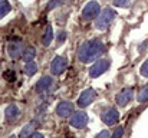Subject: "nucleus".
<instances>
[{
    "label": "nucleus",
    "instance_id": "13",
    "mask_svg": "<svg viewBox=\"0 0 148 138\" xmlns=\"http://www.w3.org/2000/svg\"><path fill=\"white\" fill-rule=\"evenodd\" d=\"M4 118H6V121H9V122H14V121L19 118V108H17L14 104L9 105V106L6 108V111H4Z\"/></svg>",
    "mask_w": 148,
    "mask_h": 138
},
{
    "label": "nucleus",
    "instance_id": "21",
    "mask_svg": "<svg viewBox=\"0 0 148 138\" xmlns=\"http://www.w3.org/2000/svg\"><path fill=\"white\" fill-rule=\"evenodd\" d=\"M124 135V128L122 127H118L115 131H114V134L111 135V138H122Z\"/></svg>",
    "mask_w": 148,
    "mask_h": 138
},
{
    "label": "nucleus",
    "instance_id": "25",
    "mask_svg": "<svg viewBox=\"0 0 148 138\" xmlns=\"http://www.w3.org/2000/svg\"><path fill=\"white\" fill-rule=\"evenodd\" d=\"M65 39H66V33H65V32H60L59 36H58V42H59V43H63Z\"/></svg>",
    "mask_w": 148,
    "mask_h": 138
},
{
    "label": "nucleus",
    "instance_id": "3",
    "mask_svg": "<svg viewBox=\"0 0 148 138\" xmlns=\"http://www.w3.org/2000/svg\"><path fill=\"white\" fill-rule=\"evenodd\" d=\"M109 66H111V60H109V59H99V60H97V62L91 66V69H89V76H91V78H98V76H101L102 73H105V72L108 71Z\"/></svg>",
    "mask_w": 148,
    "mask_h": 138
},
{
    "label": "nucleus",
    "instance_id": "18",
    "mask_svg": "<svg viewBox=\"0 0 148 138\" xmlns=\"http://www.w3.org/2000/svg\"><path fill=\"white\" fill-rule=\"evenodd\" d=\"M9 12H10V4H9V1H7V0H1V1H0V19L4 17Z\"/></svg>",
    "mask_w": 148,
    "mask_h": 138
},
{
    "label": "nucleus",
    "instance_id": "20",
    "mask_svg": "<svg viewBox=\"0 0 148 138\" xmlns=\"http://www.w3.org/2000/svg\"><path fill=\"white\" fill-rule=\"evenodd\" d=\"M63 3H65V0H50L49 3H48V6H46V9L48 10H53V9L62 6Z\"/></svg>",
    "mask_w": 148,
    "mask_h": 138
},
{
    "label": "nucleus",
    "instance_id": "7",
    "mask_svg": "<svg viewBox=\"0 0 148 138\" xmlns=\"http://www.w3.org/2000/svg\"><path fill=\"white\" fill-rule=\"evenodd\" d=\"M101 118H102L103 124H106V125H115L118 122V119H119V112L115 108H106L102 112Z\"/></svg>",
    "mask_w": 148,
    "mask_h": 138
},
{
    "label": "nucleus",
    "instance_id": "22",
    "mask_svg": "<svg viewBox=\"0 0 148 138\" xmlns=\"http://www.w3.org/2000/svg\"><path fill=\"white\" fill-rule=\"evenodd\" d=\"M140 72H141V75L143 76H145V78H148V59L141 65V69H140Z\"/></svg>",
    "mask_w": 148,
    "mask_h": 138
},
{
    "label": "nucleus",
    "instance_id": "28",
    "mask_svg": "<svg viewBox=\"0 0 148 138\" xmlns=\"http://www.w3.org/2000/svg\"><path fill=\"white\" fill-rule=\"evenodd\" d=\"M9 138H17V137H16V135H10Z\"/></svg>",
    "mask_w": 148,
    "mask_h": 138
},
{
    "label": "nucleus",
    "instance_id": "12",
    "mask_svg": "<svg viewBox=\"0 0 148 138\" xmlns=\"http://www.w3.org/2000/svg\"><path fill=\"white\" fill-rule=\"evenodd\" d=\"M52 87H53V79L50 76H42L40 81L36 84V92H39V93L49 92Z\"/></svg>",
    "mask_w": 148,
    "mask_h": 138
},
{
    "label": "nucleus",
    "instance_id": "27",
    "mask_svg": "<svg viewBox=\"0 0 148 138\" xmlns=\"http://www.w3.org/2000/svg\"><path fill=\"white\" fill-rule=\"evenodd\" d=\"M29 138H45V137H43L42 134H36V133H35L33 135H30V137H29Z\"/></svg>",
    "mask_w": 148,
    "mask_h": 138
},
{
    "label": "nucleus",
    "instance_id": "23",
    "mask_svg": "<svg viewBox=\"0 0 148 138\" xmlns=\"http://www.w3.org/2000/svg\"><path fill=\"white\" fill-rule=\"evenodd\" d=\"M112 3L116 6V7H127L130 0H112Z\"/></svg>",
    "mask_w": 148,
    "mask_h": 138
},
{
    "label": "nucleus",
    "instance_id": "9",
    "mask_svg": "<svg viewBox=\"0 0 148 138\" xmlns=\"http://www.w3.org/2000/svg\"><path fill=\"white\" fill-rule=\"evenodd\" d=\"M73 109H75V106H73L72 102H69V101H62V102H59L58 106H56V114H58L60 118H68L69 115L73 114Z\"/></svg>",
    "mask_w": 148,
    "mask_h": 138
},
{
    "label": "nucleus",
    "instance_id": "8",
    "mask_svg": "<svg viewBox=\"0 0 148 138\" xmlns=\"http://www.w3.org/2000/svg\"><path fill=\"white\" fill-rule=\"evenodd\" d=\"M88 119H89V118H88V114H86V112L78 111V112H75V114L72 115V118H71V125L75 127V128H78V130H81V128L86 127Z\"/></svg>",
    "mask_w": 148,
    "mask_h": 138
},
{
    "label": "nucleus",
    "instance_id": "2",
    "mask_svg": "<svg viewBox=\"0 0 148 138\" xmlns=\"http://www.w3.org/2000/svg\"><path fill=\"white\" fill-rule=\"evenodd\" d=\"M115 16H116V13H115L112 9L106 7L105 10H102L98 14V19L95 20V27H97L98 30H105V29L112 23V20L115 19Z\"/></svg>",
    "mask_w": 148,
    "mask_h": 138
},
{
    "label": "nucleus",
    "instance_id": "19",
    "mask_svg": "<svg viewBox=\"0 0 148 138\" xmlns=\"http://www.w3.org/2000/svg\"><path fill=\"white\" fill-rule=\"evenodd\" d=\"M148 101V84L144 87V88H141V91L138 92V102H147Z\"/></svg>",
    "mask_w": 148,
    "mask_h": 138
},
{
    "label": "nucleus",
    "instance_id": "24",
    "mask_svg": "<svg viewBox=\"0 0 148 138\" xmlns=\"http://www.w3.org/2000/svg\"><path fill=\"white\" fill-rule=\"evenodd\" d=\"M95 138H111V135H109V133H108L106 130H103V131H101Z\"/></svg>",
    "mask_w": 148,
    "mask_h": 138
},
{
    "label": "nucleus",
    "instance_id": "11",
    "mask_svg": "<svg viewBox=\"0 0 148 138\" xmlns=\"http://www.w3.org/2000/svg\"><path fill=\"white\" fill-rule=\"evenodd\" d=\"M23 50H25V46L20 41H14V42H10L7 46V52H9V56L12 59H16V58H20L23 55Z\"/></svg>",
    "mask_w": 148,
    "mask_h": 138
},
{
    "label": "nucleus",
    "instance_id": "16",
    "mask_svg": "<svg viewBox=\"0 0 148 138\" xmlns=\"http://www.w3.org/2000/svg\"><path fill=\"white\" fill-rule=\"evenodd\" d=\"M52 41H53V29H52L50 25H48L46 30H45V35H43V39H42V43L45 46H49Z\"/></svg>",
    "mask_w": 148,
    "mask_h": 138
},
{
    "label": "nucleus",
    "instance_id": "14",
    "mask_svg": "<svg viewBox=\"0 0 148 138\" xmlns=\"http://www.w3.org/2000/svg\"><path fill=\"white\" fill-rule=\"evenodd\" d=\"M35 56H36V50H35V47H32V46H26V49L23 50V55H22V60H23L25 63H27V62H32V60L35 59Z\"/></svg>",
    "mask_w": 148,
    "mask_h": 138
},
{
    "label": "nucleus",
    "instance_id": "6",
    "mask_svg": "<svg viewBox=\"0 0 148 138\" xmlns=\"http://www.w3.org/2000/svg\"><path fill=\"white\" fill-rule=\"evenodd\" d=\"M68 66V60L65 56H56L50 63V72L53 75H60Z\"/></svg>",
    "mask_w": 148,
    "mask_h": 138
},
{
    "label": "nucleus",
    "instance_id": "15",
    "mask_svg": "<svg viewBox=\"0 0 148 138\" xmlns=\"http://www.w3.org/2000/svg\"><path fill=\"white\" fill-rule=\"evenodd\" d=\"M35 122H30V124H27V125H25L23 128H22V131H20V134H19V137L20 138H29L30 135H33L35 133Z\"/></svg>",
    "mask_w": 148,
    "mask_h": 138
},
{
    "label": "nucleus",
    "instance_id": "26",
    "mask_svg": "<svg viewBox=\"0 0 148 138\" xmlns=\"http://www.w3.org/2000/svg\"><path fill=\"white\" fill-rule=\"evenodd\" d=\"M6 78H7L9 81H14V78H16V75H14L13 72H7V73H6Z\"/></svg>",
    "mask_w": 148,
    "mask_h": 138
},
{
    "label": "nucleus",
    "instance_id": "29",
    "mask_svg": "<svg viewBox=\"0 0 148 138\" xmlns=\"http://www.w3.org/2000/svg\"><path fill=\"white\" fill-rule=\"evenodd\" d=\"M0 1H1V0H0Z\"/></svg>",
    "mask_w": 148,
    "mask_h": 138
},
{
    "label": "nucleus",
    "instance_id": "1",
    "mask_svg": "<svg viewBox=\"0 0 148 138\" xmlns=\"http://www.w3.org/2000/svg\"><path fill=\"white\" fill-rule=\"evenodd\" d=\"M105 49V45L101 39H91L84 42L82 45L78 47V59L82 63H89L92 60H95L98 56L102 55Z\"/></svg>",
    "mask_w": 148,
    "mask_h": 138
},
{
    "label": "nucleus",
    "instance_id": "17",
    "mask_svg": "<svg viewBox=\"0 0 148 138\" xmlns=\"http://www.w3.org/2000/svg\"><path fill=\"white\" fill-rule=\"evenodd\" d=\"M36 71H38V65H36V62L32 60V62H27V63H26V66H25V73H26L27 76L35 75Z\"/></svg>",
    "mask_w": 148,
    "mask_h": 138
},
{
    "label": "nucleus",
    "instance_id": "4",
    "mask_svg": "<svg viewBox=\"0 0 148 138\" xmlns=\"http://www.w3.org/2000/svg\"><path fill=\"white\" fill-rule=\"evenodd\" d=\"M99 13H101V7H99L98 1H89L82 10V17L85 20H92L98 16Z\"/></svg>",
    "mask_w": 148,
    "mask_h": 138
},
{
    "label": "nucleus",
    "instance_id": "5",
    "mask_svg": "<svg viewBox=\"0 0 148 138\" xmlns=\"http://www.w3.org/2000/svg\"><path fill=\"white\" fill-rule=\"evenodd\" d=\"M95 96H97V92L94 91L92 88H88V89H85V91L79 95V98H78V105H79L81 108L89 106V105L94 102Z\"/></svg>",
    "mask_w": 148,
    "mask_h": 138
},
{
    "label": "nucleus",
    "instance_id": "10",
    "mask_svg": "<svg viewBox=\"0 0 148 138\" xmlns=\"http://www.w3.org/2000/svg\"><path fill=\"white\" fill-rule=\"evenodd\" d=\"M132 98H134V89L132 88H125L116 95V104L119 106H127L131 102Z\"/></svg>",
    "mask_w": 148,
    "mask_h": 138
}]
</instances>
